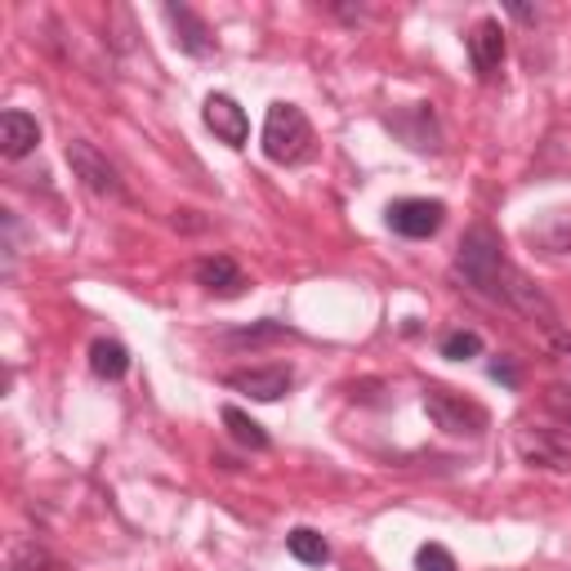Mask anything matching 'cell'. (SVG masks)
<instances>
[{
  "instance_id": "cell-1",
  "label": "cell",
  "mask_w": 571,
  "mask_h": 571,
  "mask_svg": "<svg viewBox=\"0 0 571 571\" xmlns=\"http://www.w3.org/2000/svg\"><path fill=\"white\" fill-rule=\"evenodd\" d=\"M313 152V126L295 103H273L263 117V157L277 166H295Z\"/></svg>"
},
{
  "instance_id": "cell-2",
  "label": "cell",
  "mask_w": 571,
  "mask_h": 571,
  "mask_svg": "<svg viewBox=\"0 0 571 571\" xmlns=\"http://www.w3.org/2000/svg\"><path fill=\"white\" fill-rule=\"evenodd\" d=\"M491 299L509 303V309H518L522 317H531L536 326H545L549 335H554V330H562V326H558V309L545 299V290H541V286H531V277H527V273H518L509 259H505V269L496 273V282H491Z\"/></svg>"
},
{
  "instance_id": "cell-3",
  "label": "cell",
  "mask_w": 571,
  "mask_h": 571,
  "mask_svg": "<svg viewBox=\"0 0 571 571\" xmlns=\"http://www.w3.org/2000/svg\"><path fill=\"white\" fill-rule=\"evenodd\" d=\"M455 269H460V277H465L473 290L491 295V282H496V273L505 269L501 237L491 233L486 223L469 228V233H465V242H460V259H455Z\"/></svg>"
},
{
  "instance_id": "cell-4",
  "label": "cell",
  "mask_w": 571,
  "mask_h": 571,
  "mask_svg": "<svg viewBox=\"0 0 571 571\" xmlns=\"http://www.w3.org/2000/svg\"><path fill=\"white\" fill-rule=\"evenodd\" d=\"M514 451H518V460L531 465V469L567 473V469H571V429L522 425V429L514 433Z\"/></svg>"
},
{
  "instance_id": "cell-5",
  "label": "cell",
  "mask_w": 571,
  "mask_h": 571,
  "mask_svg": "<svg viewBox=\"0 0 571 571\" xmlns=\"http://www.w3.org/2000/svg\"><path fill=\"white\" fill-rule=\"evenodd\" d=\"M67 166H72V174H76V179L86 183V193H94V197H103V202H121V197H126L117 166H112L94 143L72 139V143H67Z\"/></svg>"
},
{
  "instance_id": "cell-6",
  "label": "cell",
  "mask_w": 571,
  "mask_h": 571,
  "mask_svg": "<svg viewBox=\"0 0 571 571\" xmlns=\"http://www.w3.org/2000/svg\"><path fill=\"white\" fill-rule=\"evenodd\" d=\"M425 411H429V420L442 433H460V438L469 433V438H478L486 429V411L478 402L460 398V393H446V389H429L425 393Z\"/></svg>"
},
{
  "instance_id": "cell-7",
  "label": "cell",
  "mask_w": 571,
  "mask_h": 571,
  "mask_svg": "<svg viewBox=\"0 0 571 571\" xmlns=\"http://www.w3.org/2000/svg\"><path fill=\"white\" fill-rule=\"evenodd\" d=\"M442 223H446V206L429 202V197H406V202L389 206V228H393L398 237H411V242L433 237Z\"/></svg>"
},
{
  "instance_id": "cell-8",
  "label": "cell",
  "mask_w": 571,
  "mask_h": 571,
  "mask_svg": "<svg viewBox=\"0 0 571 571\" xmlns=\"http://www.w3.org/2000/svg\"><path fill=\"white\" fill-rule=\"evenodd\" d=\"M202 117H206V126L215 130V139H223L228 147H246V139H250V121H246V112H242L237 99L210 94L206 107H202Z\"/></svg>"
},
{
  "instance_id": "cell-9",
  "label": "cell",
  "mask_w": 571,
  "mask_h": 571,
  "mask_svg": "<svg viewBox=\"0 0 571 571\" xmlns=\"http://www.w3.org/2000/svg\"><path fill=\"white\" fill-rule=\"evenodd\" d=\"M290 366H250V371H233L228 375V389H237L255 402H277L290 389Z\"/></svg>"
},
{
  "instance_id": "cell-10",
  "label": "cell",
  "mask_w": 571,
  "mask_h": 571,
  "mask_svg": "<svg viewBox=\"0 0 571 571\" xmlns=\"http://www.w3.org/2000/svg\"><path fill=\"white\" fill-rule=\"evenodd\" d=\"M469 59H473L478 76H496L501 72V63H505V27L496 18H482L469 31Z\"/></svg>"
},
{
  "instance_id": "cell-11",
  "label": "cell",
  "mask_w": 571,
  "mask_h": 571,
  "mask_svg": "<svg viewBox=\"0 0 571 571\" xmlns=\"http://www.w3.org/2000/svg\"><path fill=\"white\" fill-rule=\"evenodd\" d=\"M166 23L174 27V41H179V50L183 54H193V59H202V54H210V27L187 10V5H166Z\"/></svg>"
},
{
  "instance_id": "cell-12",
  "label": "cell",
  "mask_w": 571,
  "mask_h": 571,
  "mask_svg": "<svg viewBox=\"0 0 571 571\" xmlns=\"http://www.w3.org/2000/svg\"><path fill=\"white\" fill-rule=\"evenodd\" d=\"M36 143H41V126H36V117H27V112H18V107L0 117V152H5L10 161L27 157Z\"/></svg>"
},
{
  "instance_id": "cell-13",
  "label": "cell",
  "mask_w": 571,
  "mask_h": 571,
  "mask_svg": "<svg viewBox=\"0 0 571 571\" xmlns=\"http://www.w3.org/2000/svg\"><path fill=\"white\" fill-rule=\"evenodd\" d=\"M193 277H197V286H206L210 295H237L242 286H246V277H242V269L228 255H210V259H202L197 269H193Z\"/></svg>"
},
{
  "instance_id": "cell-14",
  "label": "cell",
  "mask_w": 571,
  "mask_h": 571,
  "mask_svg": "<svg viewBox=\"0 0 571 571\" xmlns=\"http://www.w3.org/2000/svg\"><path fill=\"white\" fill-rule=\"evenodd\" d=\"M90 371L99 379H121L130 371V353L126 345H117V339H94V349H90Z\"/></svg>"
},
{
  "instance_id": "cell-15",
  "label": "cell",
  "mask_w": 571,
  "mask_h": 571,
  "mask_svg": "<svg viewBox=\"0 0 571 571\" xmlns=\"http://www.w3.org/2000/svg\"><path fill=\"white\" fill-rule=\"evenodd\" d=\"M286 549H290V558H299L303 567H322V562H330V545L317 536L313 527H295L290 536H286Z\"/></svg>"
},
{
  "instance_id": "cell-16",
  "label": "cell",
  "mask_w": 571,
  "mask_h": 571,
  "mask_svg": "<svg viewBox=\"0 0 571 571\" xmlns=\"http://www.w3.org/2000/svg\"><path fill=\"white\" fill-rule=\"evenodd\" d=\"M223 425H228V433H233L242 446H250V451H269V433H263V425H255L246 411L223 406Z\"/></svg>"
},
{
  "instance_id": "cell-17",
  "label": "cell",
  "mask_w": 571,
  "mask_h": 571,
  "mask_svg": "<svg viewBox=\"0 0 571 571\" xmlns=\"http://www.w3.org/2000/svg\"><path fill=\"white\" fill-rule=\"evenodd\" d=\"M442 358H451V362L482 358V335H478V330H451V335L442 339Z\"/></svg>"
},
{
  "instance_id": "cell-18",
  "label": "cell",
  "mask_w": 571,
  "mask_h": 571,
  "mask_svg": "<svg viewBox=\"0 0 571 571\" xmlns=\"http://www.w3.org/2000/svg\"><path fill=\"white\" fill-rule=\"evenodd\" d=\"M228 345H273V339H290V326H282V322H255V326H246V330H237V335H223Z\"/></svg>"
},
{
  "instance_id": "cell-19",
  "label": "cell",
  "mask_w": 571,
  "mask_h": 571,
  "mask_svg": "<svg viewBox=\"0 0 571 571\" xmlns=\"http://www.w3.org/2000/svg\"><path fill=\"white\" fill-rule=\"evenodd\" d=\"M14 571H63L46 549H36V545H23L14 554Z\"/></svg>"
},
{
  "instance_id": "cell-20",
  "label": "cell",
  "mask_w": 571,
  "mask_h": 571,
  "mask_svg": "<svg viewBox=\"0 0 571 571\" xmlns=\"http://www.w3.org/2000/svg\"><path fill=\"white\" fill-rule=\"evenodd\" d=\"M415 571H455V558L442 545H425L415 554Z\"/></svg>"
},
{
  "instance_id": "cell-21",
  "label": "cell",
  "mask_w": 571,
  "mask_h": 571,
  "mask_svg": "<svg viewBox=\"0 0 571 571\" xmlns=\"http://www.w3.org/2000/svg\"><path fill=\"white\" fill-rule=\"evenodd\" d=\"M541 402H545V411H549V415H558V420L571 429V389H562V385H549Z\"/></svg>"
},
{
  "instance_id": "cell-22",
  "label": "cell",
  "mask_w": 571,
  "mask_h": 571,
  "mask_svg": "<svg viewBox=\"0 0 571 571\" xmlns=\"http://www.w3.org/2000/svg\"><path fill=\"white\" fill-rule=\"evenodd\" d=\"M549 349H554L562 362H571V335H567V330H554V335H549Z\"/></svg>"
},
{
  "instance_id": "cell-23",
  "label": "cell",
  "mask_w": 571,
  "mask_h": 571,
  "mask_svg": "<svg viewBox=\"0 0 571 571\" xmlns=\"http://www.w3.org/2000/svg\"><path fill=\"white\" fill-rule=\"evenodd\" d=\"M491 379H505V385L514 389V385H518V371H514L509 362H491Z\"/></svg>"
}]
</instances>
